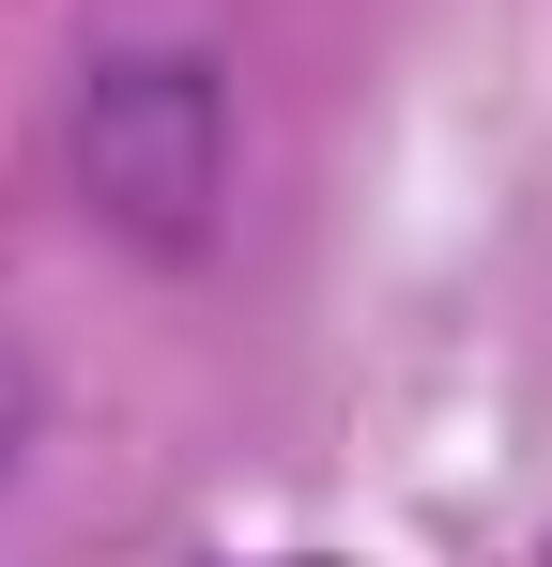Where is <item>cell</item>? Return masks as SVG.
<instances>
[{
    "instance_id": "obj_3",
    "label": "cell",
    "mask_w": 552,
    "mask_h": 567,
    "mask_svg": "<svg viewBox=\"0 0 552 567\" xmlns=\"http://www.w3.org/2000/svg\"><path fill=\"white\" fill-rule=\"evenodd\" d=\"M538 567H552V553H538Z\"/></svg>"
},
{
    "instance_id": "obj_2",
    "label": "cell",
    "mask_w": 552,
    "mask_h": 567,
    "mask_svg": "<svg viewBox=\"0 0 552 567\" xmlns=\"http://www.w3.org/2000/svg\"><path fill=\"white\" fill-rule=\"evenodd\" d=\"M31 414H47V383H31V353H16V338H0V475L31 461Z\"/></svg>"
},
{
    "instance_id": "obj_1",
    "label": "cell",
    "mask_w": 552,
    "mask_h": 567,
    "mask_svg": "<svg viewBox=\"0 0 552 567\" xmlns=\"http://www.w3.org/2000/svg\"><path fill=\"white\" fill-rule=\"evenodd\" d=\"M78 199L108 246L200 261L231 230V78L200 47H123L78 93Z\"/></svg>"
}]
</instances>
